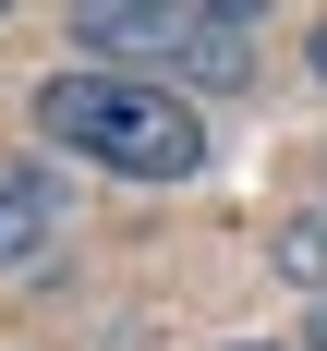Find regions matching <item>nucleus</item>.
<instances>
[{
    "instance_id": "obj_1",
    "label": "nucleus",
    "mask_w": 327,
    "mask_h": 351,
    "mask_svg": "<svg viewBox=\"0 0 327 351\" xmlns=\"http://www.w3.org/2000/svg\"><path fill=\"white\" fill-rule=\"evenodd\" d=\"M36 134L61 145V158L121 170V182H182L206 158V121L170 85H134V73H49L36 85Z\"/></svg>"
},
{
    "instance_id": "obj_2",
    "label": "nucleus",
    "mask_w": 327,
    "mask_h": 351,
    "mask_svg": "<svg viewBox=\"0 0 327 351\" xmlns=\"http://www.w3.org/2000/svg\"><path fill=\"white\" fill-rule=\"evenodd\" d=\"M49 243H61V182L0 170V267H49Z\"/></svg>"
},
{
    "instance_id": "obj_3",
    "label": "nucleus",
    "mask_w": 327,
    "mask_h": 351,
    "mask_svg": "<svg viewBox=\"0 0 327 351\" xmlns=\"http://www.w3.org/2000/svg\"><path fill=\"white\" fill-rule=\"evenodd\" d=\"M73 49H121V61H158V49H170L182 61V12H121V0H97V12H73Z\"/></svg>"
},
{
    "instance_id": "obj_4",
    "label": "nucleus",
    "mask_w": 327,
    "mask_h": 351,
    "mask_svg": "<svg viewBox=\"0 0 327 351\" xmlns=\"http://www.w3.org/2000/svg\"><path fill=\"white\" fill-rule=\"evenodd\" d=\"M182 73H206V85H243V73H254L243 12H182Z\"/></svg>"
},
{
    "instance_id": "obj_5",
    "label": "nucleus",
    "mask_w": 327,
    "mask_h": 351,
    "mask_svg": "<svg viewBox=\"0 0 327 351\" xmlns=\"http://www.w3.org/2000/svg\"><path fill=\"white\" fill-rule=\"evenodd\" d=\"M279 267H291V279H327V218H303V230H279Z\"/></svg>"
},
{
    "instance_id": "obj_6",
    "label": "nucleus",
    "mask_w": 327,
    "mask_h": 351,
    "mask_svg": "<svg viewBox=\"0 0 327 351\" xmlns=\"http://www.w3.org/2000/svg\"><path fill=\"white\" fill-rule=\"evenodd\" d=\"M315 73H327V25H315Z\"/></svg>"
},
{
    "instance_id": "obj_7",
    "label": "nucleus",
    "mask_w": 327,
    "mask_h": 351,
    "mask_svg": "<svg viewBox=\"0 0 327 351\" xmlns=\"http://www.w3.org/2000/svg\"><path fill=\"white\" fill-rule=\"evenodd\" d=\"M315 339H327V327H315Z\"/></svg>"
}]
</instances>
